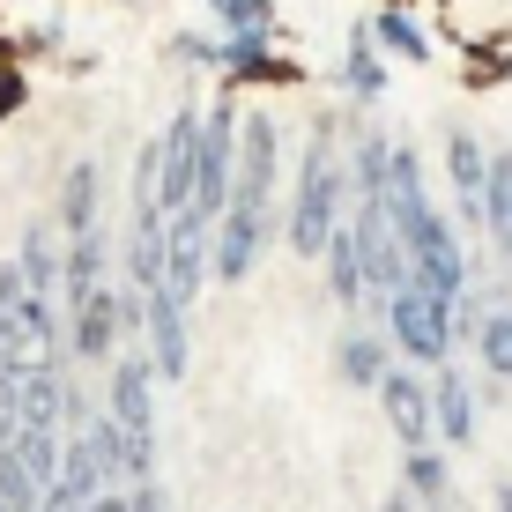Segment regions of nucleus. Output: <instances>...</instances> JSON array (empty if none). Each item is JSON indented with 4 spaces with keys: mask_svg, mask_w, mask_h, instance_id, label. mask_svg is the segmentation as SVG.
<instances>
[{
    "mask_svg": "<svg viewBox=\"0 0 512 512\" xmlns=\"http://www.w3.org/2000/svg\"><path fill=\"white\" fill-rule=\"evenodd\" d=\"M119 327H127V305H119L104 282H97L90 297H67V342H75L82 357H112Z\"/></svg>",
    "mask_w": 512,
    "mask_h": 512,
    "instance_id": "obj_8",
    "label": "nucleus"
},
{
    "mask_svg": "<svg viewBox=\"0 0 512 512\" xmlns=\"http://www.w3.org/2000/svg\"><path fill=\"white\" fill-rule=\"evenodd\" d=\"M260 245H268V216L231 208V216L216 223V282H245L253 260H260Z\"/></svg>",
    "mask_w": 512,
    "mask_h": 512,
    "instance_id": "obj_10",
    "label": "nucleus"
},
{
    "mask_svg": "<svg viewBox=\"0 0 512 512\" xmlns=\"http://www.w3.org/2000/svg\"><path fill=\"white\" fill-rule=\"evenodd\" d=\"M401 475H409V498H423L431 512H453V475H446V461H438L431 446L409 453V468H401Z\"/></svg>",
    "mask_w": 512,
    "mask_h": 512,
    "instance_id": "obj_19",
    "label": "nucleus"
},
{
    "mask_svg": "<svg viewBox=\"0 0 512 512\" xmlns=\"http://www.w3.org/2000/svg\"><path fill=\"white\" fill-rule=\"evenodd\" d=\"M379 401H386V423H394V438H401L409 453H423V446L438 438V394H431L416 372H386Z\"/></svg>",
    "mask_w": 512,
    "mask_h": 512,
    "instance_id": "obj_7",
    "label": "nucleus"
},
{
    "mask_svg": "<svg viewBox=\"0 0 512 512\" xmlns=\"http://www.w3.org/2000/svg\"><path fill=\"white\" fill-rule=\"evenodd\" d=\"M67 386L60 372H23V431H60L67 423Z\"/></svg>",
    "mask_w": 512,
    "mask_h": 512,
    "instance_id": "obj_13",
    "label": "nucleus"
},
{
    "mask_svg": "<svg viewBox=\"0 0 512 512\" xmlns=\"http://www.w3.org/2000/svg\"><path fill=\"white\" fill-rule=\"evenodd\" d=\"M15 104H23V75H15V67H0V119H8Z\"/></svg>",
    "mask_w": 512,
    "mask_h": 512,
    "instance_id": "obj_27",
    "label": "nucleus"
},
{
    "mask_svg": "<svg viewBox=\"0 0 512 512\" xmlns=\"http://www.w3.org/2000/svg\"><path fill=\"white\" fill-rule=\"evenodd\" d=\"M104 282V238H67V297H90Z\"/></svg>",
    "mask_w": 512,
    "mask_h": 512,
    "instance_id": "obj_22",
    "label": "nucleus"
},
{
    "mask_svg": "<svg viewBox=\"0 0 512 512\" xmlns=\"http://www.w3.org/2000/svg\"><path fill=\"white\" fill-rule=\"evenodd\" d=\"M231 38H275V0H208Z\"/></svg>",
    "mask_w": 512,
    "mask_h": 512,
    "instance_id": "obj_21",
    "label": "nucleus"
},
{
    "mask_svg": "<svg viewBox=\"0 0 512 512\" xmlns=\"http://www.w3.org/2000/svg\"><path fill=\"white\" fill-rule=\"evenodd\" d=\"M357 253H364V282H372L379 305H394L401 290H416V253L409 238L394 231V216H386V201H357Z\"/></svg>",
    "mask_w": 512,
    "mask_h": 512,
    "instance_id": "obj_2",
    "label": "nucleus"
},
{
    "mask_svg": "<svg viewBox=\"0 0 512 512\" xmlns=\"http://www.w3.org/2000/svg\"><path fill=\"white\" fill-rule=\"evenodd\" d=\"M60 231H67V238H90V231H97V164H67V186H60Z\"/></svg>",
    "mask_w": 512,
    "mask_h": 512,
    "instance_id": "obj_14",
    "label": "nucleus"
},
{
    "mask_svg": "<svg viewBox=\"0 0 512 512\" xmlns=\"http://www.w3.org/2000/svg\"><path fill=\"white\" fill-rule=\"evenodd\" d=\"M379 512H423V498H386Z\"/></svg>",
    "mask_w": 512,
    "mask_h": 512,
    "instance_id": "obj_28",
    "label": "nucleus"
},
{
    "mask_svg": "<svg viewBox=\"0 0 512 512\" xmlns=\"http://www.w3.org/2000/svg\"><path fill=\"white\" fill-rule=\"evenodd\" d=\"M15 260H23V275H30V290H38V297H52V282H67V253H52V223H30Z\"/></svg>",
    "mask_w": 512,
    "mask_h": 512,
    "instance_id": "obj_16",
    "label": "nucleus"
},
{
    "mask_svg": "<svg viewBox=\"0 0 512 512\" xmlns=\"http://www.w3.org/2000/svg\"><path fill=\"white\" fill-rule=\"evenodd\" d=\"M149 379H156V364L149 357H127V364H112V416L119 431H134V438H156V401H149Z\"/></svg>",
    "mask_w": 512,
    "mask_h": 512,
    "instance_id": "obj_9",
    "label": "nucleus"
},
{
    "mask_svg": "<svg viewBox=\"0 0 512 512\" xmlns=\"http://www.w3.org/2000/svg\"><path fill=\"white\" fill-rule=\"evenodd\" d=\"M372 38L394 52V60H431V45H423V30L409 23L401 8H386V15H372Z\"/></svg>",
    "mask_w": 512,
    "mask_h": 512,
    "instance_id": "obj_23",
    "label": "nucleus"
},
{
    "mask_svg": "<svg viewBox=\"0 0 512 512\" xmlns=\"http://www.w3.org/2000/svg\"><path fill=\"white\" fill-rule=\"evenodd\" d=\"M127 505H134V512H171V498H164L156 483H134V490H127Z\"/></svg>",
    "mask_w": 512,
    "mask_h": 512,
    "instance_id": "obj_26",
    "label": "nucleus"
},
{
    "mask_svg": "<svg viewBox=\"0 0 512 512\" xmlns=\"http://www.w3.org/2000/svg\"><path fill=\"white\" fill-rule=\"evenodd\" d=\"M342 82L357 97H379L386 90V60H379V38H372V23L357 30V38H349V52H342Z\"/></svg>",
    "mask_w": 512,
    "mask_h": 512,
    "instance_id": "obj_17",
    "label": "nucleus"
},
{
    "mask_svg": "<svg viewBox=\"0 0 512 512\" xmlns=\"http://www.w3.org/2000/svg\"><path fill=\"white\" fill-rule=\"evenodd\" d=\"M0 512H15V505H8V498H0Z\"/></svg>",
    "mask_w": 512,
    "mask_h": 512,
    "instance_id": "obj_30",
    "label": "nucleus"
},
{
    "mask_svg": "<svg viewBox=\"0 0 512 512\" xmlns=\"http://www.w3.org/2000/svg\"><path fill=\"white\" fill-rule=\"evenodd\" d=\"M334 231H342V156H334V127L320 119L297 164V201H290V245L305 260H327Z\"/></svg>",
    "mask_w": 512,
    "mask_h": 512,
    "instance_id": "obj_1",
    "label": "nucleus"
},
{
    "mask_svg": "<svg viewBox=\"0 0 512 512\" xmlns=\"http://www.w3.org/2000/svg\"><path fill=\"white\" fill-rule=\"evenodd\" d=\"M275 164H282L275 119H268V112H245V119H238V186H231V208H253V216H268Z\"/></svg>",
    "mask_w": 512,
    "mask_h": 512,
    "instance_id": "obj_4",
    "label": "nucleus"
},
{
    "mask_svg": "<svg viewBox=\"0 0 512 512\" xmlns=\"http://www.w3.org/2000/svg\"><path fill=\"white\" fill-rule=\"evenodd\" d=\"M149 364H156V379H186V357H193V342H186V305L179 297H149Z\"/></svg>",
    "mask_w": 512,
    "mask_h": 512,
    "instance_id": "obj_11",
    "label": "nucleus"
},
{
    "mask_svg": "<svg viewBox=\"0 0 512 512\" xmlns=\"http://www.w3.org/2000/svg\"><path fill=\"white\" fill-rule=\"evenodd\" d=\"M498 512H512V483H498Z\"/></svg>",
    "mask_w": 512,
    "mask_h": 512,
    "instance_id": "obj_29",
    "label": "nucleus"
},
{
    "mask_svg": "<svg viewBox=\"0 0 512 512\" xmlns=\"http://www.w3.org/2000/svg\"><path fill=\"white\" fill-rule=\"evenodd\" d=\"M483 223H490V238L512 253V149L505 156H490V193H483Z\"/></svg>",
    "mask_w": 512,
    "mask_h": 512,
    "instance_id": "obj_20",
    "label": "nucleus"
},
{
    "mask_svg": "<svg viewBox=\"0 0 512 512\" xmlns=\"http://www.w3.org/2000/svg\"><path fill=\"white\" fill-rule=\"evenodd\" d=\"M8 364H15V372H60V312H52V297L30 290L23 305H15Z\"/></svg>",
    "mask_w": 512,
    "mask_h": 512,
    "instance_id": "obj_6",
    "label": "nucleus"
},
{
    "mask_svg": "<svg viewBox=\"0 0 512 512\" xmlns=\"http://www.w3.org/2000/svg\"><path fill=\"white\" fill-rule=\"evenodd\" d=\"M238 119L231 104H216V112L201 119V171H193V216L223 223L231 216V186H238Z\"/></svg>",
    "mask_w": 512,
    "mask_h": 512,
    "instance_id": "obj_3",
    "label": "nucleus"
},
{
    "mask_svg": "<svg viewBox=\"0 0 512 512\" xmlns=\"http://www.w3.org/2000/svg\"><path fill=\"white\" fill-rule=\"evenodd\" d=\"M475 349H483V372H490V379H512V312H490Z\"/></svg>",
    "mask_w": 512,
    "mask_h": 512,
    "instance_id": "obj_25",
    "label": "nucleus"
},
{
    "mask_svg": "<svg viewBox=\"0 0 512 512\" xmlns=\"http://www.w3.org/2000/svg\"><path fill=\"white\" fill-rule=\"evenodd\" d=\"M386 327H394V342L409 349L416 364H446V349H453V305H438V297H423V290H401L394 305H386Z\"/></svg>",
    "mask_w": 512,
    "mask_h": 512,
    "instance_id": "obj_5",
    "label": "nucleus"
},
{
    "mask_svg": "<svg viewBox=\"0 0 512 512\" xmlns=\"http://www.w3.org/2000/svg\"><path fill=\"white\" fill-rule=\"evenodd\" d=\"M446 164H453V193H461V216L483 223V193H490V156L475 149V134H446Z\"/></svg>",
    "mask_w": 512,
    "mask_h": 512,
    "instance_id": "obj_12",
    "label": "nucleus"
},
{
    "mask_svg": "<svg viewBox=\"0 0 512 512\" xmlns=\"http://www.w3.org/2000/svg\"><path fill=\"white\" fill-rule=\"evenodd\" d=\"M327 282H334V297L342 305H357L372 282H364V253H357V231H334V245H327Z\"/></svg>",
    "mask_w": 512,
    "mask_h": 512,
    "instance_id": "obj_18",
    "label": "nucleus"
},
{
    "mask_svg": "<svg viewBox=\"0 0 512 512\" xmlns=\"http://www.w3.org/2000/svg\"><path fill=\"white\" fill-rule=\"evenodd\" d=\"M431 394H438V438H446V446H468V438H475V394H468V379H453V364H446V379H431Z\"/></svg>",
    "mask_w": 512,
    "mask_h": 512,
    "instance_id": "obj_15",
    "label": "nucleus"
},
{
    "mask_svg": "<svg viewBox=\"0 0 512 512\" xmlns=\"http://www.w3.org/2000/svg\"><path fill=\"white\" fill-rule=\"evenodd\" d=\"M342 379L349 386H386V349L372 342V334H349L342 342Z\"/></svg>",
    "mask_w": 512,
    "mask_h": 512,
    "instance_id": "obj_24",
    "label": "nucleus"
}]
</instances>
